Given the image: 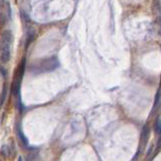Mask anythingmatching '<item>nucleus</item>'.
I'll return each instance as SVG.
<instances>
[{
	"instance_id": "f257e3e1",
	"label": "nucleus",
	"mask_w": 161,
	"mask_h": 161,
	"mask_svg": "<svg viewBox=\"0 0 161 161\" xmlns=\"http://www.w3.org/2000/svg\"><path fill=\"white\" fill-rule=\"evenodd\" d=\"M14 36L11 30L6 29L0 36V60L3 64H7L11 57V46Z\"/></svg>"
},
{
	"instance_id": "f03ea898",
	"label": "nucleus",
	"mask_w": 161,
	"mask_h": 161,
	"mask_svg": "<svg viewBox=\"0 0 161 161\" xmlns=\"http://www.w3.org/2000/svg\"><path fill=\"white\" fill-rule=\"evenodd\" d=\"M60 67V60L57 57H50L47 59L36 60L30 67V71L33 74H43L53 71Z\"/></svg>"
},
{
	"instance_id": "7ed1b4c3",
	"label": "nucleus",
	"mask_w": 161,
	"mask_h": 161,
	"mask_svg": "<svg viewBox=\"0 0 161 161\" xmlns=\"http://www.w3.org/2000/svg\"><path fill=\"white\" fill-rule=\"evenodd\" d=\"M25 66H26V60L23 57L18 64V66H17L16 70L14 71V75H13V81L11 84V93L13 96H16V97H19L20 96V87H21V82H22L23 76H24Z\"/></svg>"
},
{
	"instance_id": "20e7f679",
	"label": "nucleus",
	"mask_w": 161,
	"mask_h": 161,
	"mask_svg": "<svg viewBox=\"0 0 161 161\" xmlns=\"http://www.w3.org/2000/svg\"><path fill=\"white\" fill-rule=\"evenodd\" d=\"M150 134V127L148 124H145L143 126L142 131H141V138H140V141H141L142 144H145L148 140V137Z\"/></svg>"
},
{
	"instance_id": "39448f33",
	"label": "nucleus",
	"mask_w": 161,
	"mask_h": 161,
	"mask_svg": "<svg viewBox=\"0 0 161 161\" xmlns=\"http://www.w3.org/2000/svg\"><path fill=\"white\" fill-rule=\"evenodd\" d=\"M17 135H18V138L20 140V142H21V145L24 146V147H27L28 146V140H27L26 136L24 135V133H23V131L21 130V128H20L19 125H17Z\"/></svg>"
},
{
	"instance_id": "423d86ee",
	"label": "nucleus",
	"mask_w": 161,
	"mask_h": 161,
	"mask_svg": "<svg viewBox=\"0 0 161 161\" xmlns=\"http://www.w3.org/2000/svg\"><path fill=\"white\" fill-rule=\"evenodd\" d=\"M34 37H35V31L33 30L32 27H29L28 30L26 31V43H25V47L27 49L28 46L34 40Z\"/></svg>"
},
{
	"instance_id": "0eeeda50",
	"label": "nucleus",
	"mask_w": 161,
	"mask_h": 161,
	"mask_svg": "<svg viewBox=\"0 0 161 161\" xmlns=\"http://www.w3.org/2000/svg\"><path fill=\"white\" fill-rule=\"evenodd\" d=\"M0 154L5 157V158H9L11 156V153H10V148L8 145H3L1 147V151H0Z\"/></svg>"
},
{
	"instance_id": "6e6552de",
	"label": "nucleus",
	"mask_w": 161,
	"mask_h": 161,
	"mask_svg": "<svg viewBox=\"0 0 161 161\" xmlns=\"http://www.w3.org/2000/svg\"><path fill=\"white\" fill-rule=\"evenodd\" d=\"M6 96H7V88H6V85H4L3 86L1 94H0V108H1L2 105L4 104V102L6 100Z\"/></svg>"
},
{
	"instance_id": "1a4fd4ad",
	"label": "nucleus",
	"mask_w": 161,
	"mask_h": 161,
	"mask_svg": "<svg viewBox=\"0 0 161 161\" xmlns=\"http://www.w3.org/2000/svg\"><path fill=\"white\" fill-rule=\"evenodd\" d=\"M152 10L155 14H160L161 12V5L159 0H153V4H152Z\"/></svg>"
},
{
	"instance_id": "9d476101",
	"label": "nucleus",
	"mask_w": 161,
	"mask_h": 161,
	"mask_svg": "<svg viewBox=\"0 0 161 161\" xmlns=\"http://www.w3.org/2000/svg\"><path fill=\"white\" fill-rule=\"evenodd\" d=\"M160 99H161V85H160L158 90H157V93H156V96H155V100H154V105H153L154 109L158 106L159 102H160Z\"/></svg>"
},
{
	"instance_id": "9b49d317",
	"label": "nucleus",
	"mask_w": 161,
	"mask_h": 161,
	"mask_svg": "<svg viewBox=\"0 0 161 161\" xmlns=\"http://www.w3.org/2000/svg\"><path fill=\"white\" fill-rule=\"evenodd\" d=\"M154 128H155V132L158 135H161V119L158 118L156 120L155 124H154Z\"/></svg>"
},
{
	"instance_id": "f8f14e48",
	"label": "nucleus",
	"mask_w": 161,
	"mask_h": 161,
	"mask_svg": "<svg viewBox=\"0 0 161 161\" xmlns=\"http://www.w3.org/2000/svg\"><path fill=\"white\" fill-rule=\"evenodd\" d=\"M37 156V150H35V151H32V150H30V153L27 155V158H26V161H33L34 158Z\"/></svg>"
},
{
	"instance_id": "ddd939ff",
	"label": "nucleus",
	"mask_w": 161,
	"mask_h": 161,
	"mask_svg": "<svg viewBox=\"0 0 161 161\" xmlns=\"http://www.w3.org/2000/svg\"><path fill=\"white\" fill-rule=\"evenodd\" d=\"M156 25H157V30H158V33L161 35V16L157 17V19H156Z\"/></svg>"
},
{
	"instance_id": "4468645a",
	"label": "nucleus",
	"mask_w": 161,
	"mask_h": 161,
	"mask_svg": "<svg viewBox=\"0 0 161 161\" xmlns=\"http://www.w3.org/2000/svg\"><path fill=\"white\" fill-rule=\"evenodd\" d=\"M18 98V101H17V106H18V110H19V113H22L23 112V105H22V102L20 100V96Z\"/></svg>"
},
{
	"instance_id": "2eb2a0df",
	"label": "nucleus",
	"mask_w": 161,
	"mask_h": 161,
	"mask_svg": "<svg viewBox=\"0 0 161 161\" xmlns=\"http://www.w3.org/2000/svg\"><path fill=\"white\" fill-rule=\"evenodd\" d=\"M6 2H7L6 0H0V10H4L6 4H7Z\"/></svg>"
},
{
	"instance_id": "dca6fc26",
	"label": "nucleus",
	"mask_w": 161,
	"mask_h": 161,
	"mask_svg": "<svg viewBox=\"0 0 161 161\" xmlns=\"http://www.w3.org/2000/svg\"><path fill=\"white\" fill-rule=\"evenodd\" d=\"M161 148V138L158 139V141H157V150H159Z\"/></svg>"
},
{
	"instance_id": "f3484780",
	"label": "nucleus",
	"mask_w": 161,
	"mask_h": 161,
	"mask_svg": "<svg viewBox=\"0 0 161 161\" xmlns=\"http://www.w3.org/2000/svg\"><path fill=\"white\" fill-rule=\"evenodd\" d=\"M0 71H1V73H2V75H3V76H4V77H5V75H6V71H4V68H3L2 67H0Z\"/></svg>"
},
{
	"instance_id": "a211bd4d",
	"label": "nucleus",
	"mask_w": 161,
	"mask_h": 161,
	"mask_svg": "<svg viewBox=\"0 0 161 161\" xmlns=\"http://www.w3.org/2000/svg\"><path fill=\"white\" fill-rule=\"evenodd\" d=\"M152 149H153V146H150V148L148 150V153H147V155H149V154L152 152Z\"/></svg>"
},
{
	"instance_id": "6ab92c4d",
	"label": "nucleus",
	"mask_w": 161,
	"mask_h": 161,
	"mask_svg": "<svg viewBox=\"0 0 161 161\" xmlns=\"http://www.w3.org/2000/svg\"><path fill=\"white\" fill-rule=\"evenodd\" d=\"M18 161H22V156H19L18 157Z\"/></svg>"
},
{
	"instance_id": "aec40b11",
	"label": "nucleus",
	"mask_w": 161,
	"mask_h": 161,
	"mask_svg": "<svg viewBox=\"0 0 161 161\" xmlns=\"http://www.w3.org/2000/svg\"><path fill=\"white\" fill-rule=\"evenodd\" d=\"M14 1H15V2H17V1H18V0H14Z\"/></svg>"
},
{
	"instance_id": "412c9836",
	"label": "nucleus",
	"mask_w": 161,
	"mask_h": 161,
	"mask_svg": "<svg viewBox=\"0 0 161 161\" xmlns=\"http://www.w3.org/2000/svg\"><path fill=\"white\" fill-rule=\"evenodd\" d=\"M0 161H2V160H1V158H0Z\"/></svg>"
}]
</instances>
